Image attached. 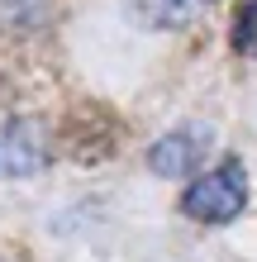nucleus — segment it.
Listing matches in <instances>:
<instances>
[{"label": "nucleus", "mask_w": 257, "mask_h": 262, "mask_svg": "<svg viewBox=\"0 0 257 262\" xmlns=\"http://www.w3.org/2000/svg\"><path fill=\"white\" fill-rule=\"evenodd\" d=\"M243 205H248V172H243L238 158H224L219 167H209L181 195V210L195 224H229V220L243 214Z\"/></svg>", "instance_id": "1"}, {"label": "nucleus", "mask_w": 257, "mask_h": 262, "mask_svg": "<svg viewBox=\"0 0 257 262\" xmlns=\"http://www.w3.org/2000/svg\"><path fill=\"white\" fill-rule=\"evenodd\" d=\"M53 162V138L48 124L34 115H14L0 124V181H24L38 177Z\"/></svg>", "instance_id": "2"}, {"label": "nucleus", "mask_w": 257, "mask_h": 262, "mask_svg": "<svg viewBox=\"0 0 257 262\" xmlns=\"http://www.w3.org/2000/svg\"><path fill=\"white\" fill-rule=\"evenodd\" d=\"M209 129L200 124H186V129H172V134H162L153 148H148V167H153L157 177H191L195 167L205 162V152H209Z\"/></svg>", "instance_id": "3"}, {"label": "nucleus", "mask_w": 257, "mask_h": 262, "mask_svg": "<svg viewBox=\"0 0 257 262\" xmlns=\"http://www.w3.org/2000/svg\"><path fill=\"white\" fill-rule=\"evenodd\" d=\"M129 5V14L138 24H148V29H181L191 19V5L195 0H124Z\"/></svg>", "instance_id": "4"}, {"label": "nucleus", "mask_w": 257, "mask_h": 262, "mask_svg": "<svg viewBox=\"0 0 257 262\" xmlns=\"http://www.w3.org/2000/svg\"><path fill=\"white\" fill-rule=\"evenodd\" d=\"M233 48L257 57V0H243L233 14Z\"/></svg>", "instance_id": "5"}]
</instances>
